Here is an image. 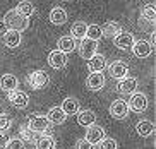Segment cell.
<instances>
[{
    "label": "cell",
    "instance_id": "cell-1",
    "mask_svg": "<svg viewBox=\"0 0 156 149\" xmlns=\"http://www.w3.org/2000/svg\"><path fill=\"white\" fill-rule=\"evenodd\" d=\"M33 134H40V136H48L50 132L51 123L48 122V118L41 113H34V115H29L28 125H26Z\"/></svg>",
    "mask_w": 156,
    "mask_h": 149
},
{
    "label": "cell",
    "instance_id": "cell-2",
    "mask_svg": "<svg viewBox=\"0 0 156 149\" xmlns=\"http://www.w3.org/2000/svg\"><path fill=\"white\" fill-rule=\"evenodd\" d=\"M2 21L5 23L7 29H14V31H19V33H23L24 29H28V26H29L28 19H24L16 9L9 10V12L2 17Z\"/></svg>",
    "mask_w": 156,
    "mask_h": 149
},
{
    "label": "cell",
    "instance_id": "cell-3",
    "mask_svg": "<svg viewBox=\"0 0 156 149\" xmlns=\"http://www.w3.org/2000/svg\"><path fill=\"white\" fill-rule=\"evenodd\" d=\"M26 82H28V86L31 87V89H43V87L48 86L50 77H48V74H46L45 70H33L28 76Z\"/></svg>",
    "mask_w": 156,
    "mask_h": 149
},
{
    "label": "cell",
    "instance_id": "cell-4",
    "mask_svg": "<svg viewBox=\"0 0 156 149\" xmlns=\"http://www.w3.org/2000/svg\"><path fill=\"white\" fill-rule=\"evenodd\" d=\"M147 105H149V101H147V96L144 93H132L127 106H129V112L142 113L147 110Z\"/></svg>",
    "mask_w": 156,
    "mask_h": 149
},
{
    "label": "cell",
    "instance_id": "cell-5",
    "mask_svg": "<svg viewBox=\"0 0 156 149\" xmlns=\"http://www.w3.org/2000/svg\"><path fill=\"white\" fill-rule=\"evenodd\" d=\"M108 74L112 76V79L115 81H120V79H124V77L129 76V67L127 63L122 62V60H115L108 65Z\"/></svg>",
    "mask_w": 156,
    "mask_h": 149
},
{
    "label": "cell",
    "instance_id": "cell-6",
    "mask_svg": "<svg viewBox=\"0 0 156 149\" xmlns=\"http://www.w3.org/2000/svg\"><path fill=\"white\" fill-rule=\"evenodd\" d=\"M77 50H79V55H81L84 60H89L93 55L98 53V41L84 38V40H81V45L77 46Z\"/></svg>",
    "mask_w": 156,
    "mask_h": 149
},
{
    "label": "cell",
    "instance_id": "cell-7",
    "mask_svg": "<svg viewBox=\"0 0 156 149\" xmlns=\"http://www.w3.org/2000/svg\"><path fill=\"white\" fill-rule=\"evenodd\" d=\"M105 130H103V127H100V125H96V123H93V125H89V127H86V137L84 139L89 142V144H100L101 140L105 139Z\"/></svg>",
    "mask_w": 156,
    "mask_h": 149
},
{
    "label": "cell",
    "instance_id": "cell-8",
    "mask_svg": "<svg viewBox=\"0 0 156 149\" xmlns=\"http://www.w3.org/2000/svg\"><path fill=\"white\" fill-rule=\"evenodd\" d=\"M134 41H136L134 34L132 33H127V31H120L119 34L113 36V45L119 50H130L134 45Z\"/></svg>",
    "mask_w": 156,
    "mask_h": 149
},
{
    "label": "cell",
    "instance_id": "cell-9",
    "mask_svg": "<svg viewBox=\"0 0 156 149\" xmlns=\"http://www.w3.org/2000/svg\"><path fill=\"white\" fill-rule=\"evenodd\" d=\"M130 50H132V53L136 55L137 59H147V57L153 53V45L146 40H136Z\"/></svg>",
    "mask_w": 156,
    "mask_h": 149
},
{
    "label": "cell",
    "instance_id": "cell-10",
    "mask_svg": "<svg viewBox=\"0 0 156 149\" xmlns=\"http://www.w3.org/2000/svg\"><path fill=\"white\" fill-rule=\"evenodd\" d=\"M129 113V106H127V101L122 98L115 99L113 103L110 105V115L115 118V120H122V118L127 117Z\"/></svg>",
    "mask_w": 156,
    "mask_h": 149
},
{
    "label": "cell",
    "instance_id": "cell-11",
    "mask_svg": "<svg viewBox=\"0 0 156 149\" xmlns=\"http://www.w3.org/2000/svg\"><path fill=\"white\" fill-rule=\"evenodd\" d=\"M9 101L12 106H16L17 110H24L26 106L29 105V96L28 93H24V91H12L9 93Z\"/></svg>",
    "mask_w": 156,
    "mask_h": 149
},
{
    "label": "cell",
    "instance_id": "cell-12",
    "mask_svg": "<svg viewBox=\"0 0 156 149\" xmlns=\"http://www.w3.org/2000/svg\"><path fill=\"white\" fill-rule=\"evenodd\" d=\"M48 65L51 69H55V70L64 69L67 65V55L62 53L60 50H51L50 53H48Z\"/></svg>",
    "mask_w": 156,
    "mask_h": 149
},
{
    "label": "cell",
    "instance_id": "cell-13",
    "mask_svg": "<svg viewBox=\"0 0 156 149\" xmlns=\"http://www.w3.org/2000/svg\"><path fill=\"white\" fill-rule=\"evenodd\" d=\"M137 89V79L136 77H124V79H120L119 84H117V91H119L120 94H132L136 93Z\"/></svg>",
    "mask_w": 156,
    "mask_h": 149
},
{
    "label": "cell",
    "instance_id": "cell-14",
    "mask_svg": "<svg viewBox=\"0 0 156 149\" xmlns=\"http://www.w3.org/2000/svg\"><path fill=\"white\" fill-rule=\"evenodd\" d=\"M23 41V34L19 31H14V29H7L4 31V36H2V43H4L7 48H17Z\"/></svg>",
    "mask_w": 156,
    "mask_h": 149
},
{
    "label": "cell",
    "instance_id": "cell-15",
    "mask_svg": "<svg viewBox=\"0 0 156 149\" xmlns=\"http://www.w3.org/2000/svg\"><path fill=\"white\" fill-rule=\"evenodd\" d=\"M86 86L89 91H100L105 86V76L103 72H89L86 79Z\"/></svg>",
    "mask_w": 156,
    "mask_h": 149
},
{
    "label": "cell",
    "instance_id": "cell-16",
    "mask_svg": "<svg viewBox=\"0 0 156 149\" xmlns=\"http://www.w3.org/2000/svg\"><path fill=\"white\" fill-rule=\"evenodd\" d=\"M105 69H106L105 55L96 53V55H93L91 59L87 60V70H89V72H103Z\"/></svg>",
    "mask_w": 156,
    "mask_h": 149
},
{
    "label": "cell",
    "instance_id": "cell-17",
    "mask_svg": "<svg viewBox=\"0 0 156 149\" xmlns=\"http://www.w3.org/2000/svg\"><path fill=\"white\" fill-rule=\"evenodd\" d=\"M19 87V79L14 74H4L0 77V89L5 93H12Z\"/></svg>",
    "mask_w": 156,
    "mask_h": 149
},
{
    "label": "cell",
    "instance_id": "cell-18",
    "mask_svg": "<svg viewBox=\"0 0 156 149\" xmlns=\"http://www.w3.org/2000/svg\"><path fill=\"white\" fill-rule=\"evenodd\" d=\"M60 108H62V112L69 117V115H77L79 112H81V103H79L77 98H65L64 101H62V105H60Z\"/></svg>",
    "mask_w": 156,
    "mask_h": 149
},
{
    "label": "cell",
    "instance_id": "cell-19",
    "mask_svg": "<svg viewBox=\"0 0 156 149\" xmlns=\"http://www.w3.org/2000/svg\"><path fill=\"white\" fill-rule=\"evenodd\" d=\"M45 117L48 118V122H50L51 125H62V123L67 120V115L62 112L60 106H53V108H50Z\"/></svg>",
    "mask_w": 156,
    "mask_h": 149
},
{
    "label": "cell",
    "instance_id": "cell-20",
    "mask_svg": "<svg viewBox=\"0 0 156 149\" xmlns=\"http://www.w3.org/2000/svg\"><path fill=\"white\" fill-rule=\"evenodd\" d=\"M77 48V43H76V40H74L72 36H60L58 41H57V50H60L62 53H70V51H74V50Z\"/></svg>",
    "mask_w": 156,
    "mask_h": 149
},
{
    "label": "cell",
    "instance_id": "cell-21",
    "mask_svg": "<svg viewBox=\"0 0 156 149\" xmlns=\"http://www.w3.org/2000/svg\"><path fill=\"white\" fill-rule=\"evenodd\" d=\"M77 123L83 127H89L93 123H96V113L93 110H81L77 113Z\"/></svg>",
    "mask_w": 156,
    "mask_h": 149
},
{
    "label": "cell",
    "instance_id": "cell-22",
    "mask_svg": "<svg viewBox=\"0 0 156 149\" xmlns=\"http://www.w3.org/2000/svg\"><path fill=\"white\" fill-rule=\"evenodd\" d=\"M86 29H87V24L84 23V21H76V23L72 24V27H70V34H72V38L76 41H81L86 38Z\"/></svg>",
    "mask_w": 156,
    "mask_h": 149
},
{
    "label": "cell",
    "instance_id": "cell-23",
    "mask_svg": "<svg viewBox=\"0 0 156 149\" xmlns=\"http://www.w3.org/2000/svg\"><path fill=\"white\" fill-rule=\"evenodd\" d=\"M136 132H137L141 137H149L154 132V123L151 120H141V122L136 125Z\"/></svg>",
    "mask_w": 156,
    "mask_h": 149
},
{
    "label": "cell",
    "instance_id": "cell-24",
    "mask_svg": "<svg viewBox=\"0 0 156 149\" xmlns=\"http://www.w3.org/2000/svg\"><path fill=\"white\" fill-rule=\"evenodd\" d=\"M50 21L51 24H55V26H62V24L67 21V12H65L62 7H53L50 12Z\"/></svg>",
    "mask_w": 156,
    "mask_h": 149
},
{
    "label": "cell",
    "instance_id": "cell-25",
    "mask_svg": "<svg viewBox=\"0 0 156 149\" xmlns=\"http://www.w3.org/2000/svg\"><path fill=\"white\" fill-rule=\"evenodd\" d=\"M16 10H17L24 19H29L33 14H34V5H33L29 0H21L17 4V7H16Z\"/></svg>",
    "mask_w": 156,
    "mask_h": 149
},
{
    "label": "cell",
    "instance_id": "cell-26",
    "mask_svg": "<svg viewBox=\"0 0 156 149\" xmlns=\"http://www.w3.org/2000/svg\"><path fill=\"white\" fill-rule=\"evenodd\" d=\"M101 31H103V36H110L113 38L115 34H119L120 31H122V26H120L117 21H108V23L105 24V26L101 27Z\"/></svg>",
    "mask_w": 156,
    "mask_h": 149
},
{
    "label": "cell",
    "instance_id": "cell-27",
    "mask_svg": "<svg viewBox=\"0 0 156 149\" xmlns=\"http://www.w3.org/2000/svg\"><path fill=\"white\" fill-rule=\"evenodd\" d=\"M57 142L53 136H41L40 139H36V149H55Z\"/></svg>",
    "mask_w": 156,
    "mask_h": 149
},
{
    "label": "cell",
    "instance_id": "cell-28",
    "mask_svg": "<svg viewBox=\"0 0 156 149\" xmlns=\"http://www.w3.org/2000/svg\"><path fill=\"white\" fill-rule=\"evenodd\" d=\"M86 38H87V40H93V41H100L101 38H103L101 26H98V24H87Z\"/></svg>",
    "mask_w": 156,
    "mask_h": 149
},
{
    "label": "cell",
    "instance_id": "cell-29",
    "mask_svg": "<svg viewBox=\"0 0 156 149\" xmlns=\"http://www.w3.org/2000/svg\"><path fill=\"white\" fill-rule=\"evenodd\" d=\"M154 16H156L154 4H146L141 9V17L144 19V21H147V23H153V21H154Z\"/></svg>",
    "mask_w": 156,
    "mask_h": 149
},
{
    "label": "cell",
    "instance_id": "cell-30",
    "mask_svg": "<svg viewBox=\"0 0 156 149\" xmlns=\"http://www.w3.org/2000/svg\"><path fill=\"white\" fill-rule=\"evenodd\" d=\"M12 125V118L9 113H0V132H7Z\"/></svg>",
    "mask_w": 156,
    "mask_h": 149
},
{
    "label": "cell",
    "instance_id": "cell-31",
    "mask_svg": "<svg viewBox=\"0 0 156 149\" xmlns=\"http://www.w3.org/2000/svg\"><path fill=\"white\" fill-rule=\"evenodd\" d=\"M5 149H26V144H24L23 139H19V137H12V139L7 140Z\"/></svg>",
    "mask_w": 156,
    "mask_h": 149
},
{
    "label": "cell",
    "instance_id": "cell-32",
    "mask_svg": "<svg viewBox=\"0 0 156 149\" xmlns=\"http://www.w3.org/2000/svg\"><path fill=\"white\" fill-rule=\"evenodd\" d=\"M119 144L115 139H110V137H105V139L100 142V149H117Z\"/></svg>",
    "mask_w": 156,
    "mask_h": 149
},
{
    "label": "cell",
    "instance_id": "cell-33",
    "mask_svg": "<svg viewBox=\"0 0 156 149\" xmlns=\"http://www.w3.org/2000/svg\"><path fill=\"white\" fill-rule=\"evenodd\" d=\"M76 149H94V146L89 144V142L83 137V139H79L77 142H76Z\"/></svg>",
    "mask_w": 156,
    "mask_h": 149
},
{
    "label": "cell",
    "instance_id": "cell-34",
    "mask_svg": "<svg viewBox=\"0 0 156 149\" xmlns=\"http://www.w3.org/2000/svg\"><path fill=\"white\" fill-rule=\"evenodd\" d=\"M21 136H23L26 140H34V136H33V132L29 130V129H28L26 125L21 127Z\"/></svg>",
    "mask_w": 156,
    "mask_h": 149
},
{
    "label": "cell",
    "instance_id": "cell-35",
    "mask_svg": "<svg viewBox=\"0 0 156 149\" xmlns=\"http://www.w3.org/2000/svg\"><path fill=\"white\" fill-rule=\"evenodd\" d=\"M7 136H5V132H0V149H5V146H7Z\"/></svg>",
    "mask_w": 156,
    "mask_h": 149
},
{
    "label": "cell",
    "instance_id": "cell-36",
    "mask_svg": "<svg viewBox=\"0 0 156 149\" xmlns=\"http://www.w3.org/2000/svg\"><path fill=\"white\" fill-rule=\"evenodd\" d=\"M4 31H7V26H5V23L2 21V17H0V33H4Z\"/></svg>",
    "mask_w": 156,
    "mask_h": 149
},
{
    "label": "cell",
    "instance_id": "cell-37",
    "mask_svg": "<svg viewBox=\"0 0 156 149\" xmlns=\"http://www.w3.org/2000/svg\"><path fill=\"white\" fill-rule=\"evenodd\" d=\"M65 2H69V0H65Z\"/></svg>",
    "mask_w": 156,
    "mask_h": 149
},
{
    "label": "cell",
    "instance_id": "cell-38",
    "mask_svg": "<svg viewBox=\"0 0 156 149\" xmlns=\"http://www.w3.org/2000/svg\"><path fill=\"white\" fill-rule=\"evenodd\" d=\"M0 113H2V112H0Z\"/></svg>",
    "mask_w": 156,
    "mask_h": 149
}]
</instances>
